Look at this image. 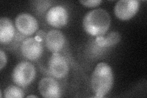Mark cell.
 Here are the masks:
<instances>
[{"instance_id":"6da1fadb","label":"cell","mask_w":147,"mask_h":98,"mask_svg":"<svg viewBox=\"0 0 147 98\" xmlns=\"http://www.w3.org/2000/svg\"><path fill=\"white\" fill-rule=\"evenodd\" d=\"M111 19L109 13L103 9H96L86 14L83 26L87 33L93 36H103L108 31Z\"/></svg>"},{"instance_id":"7a4b0ae2","label":"cell","mask_w":147,"mask_h":98,"mask_svg":"<svg viewBox=\"0 0 147 98\" xmlns=\"http://www.w3.org/2000/svg\"><path fill=\"white\" fill-rule=\"evenodd\" d=\"M91 87L95 97H102L111 90L113 83L112 68L105 63H100L96 66L91 77Z\"/></svg>"},{"instance_id":"3957f363","label":"cell","mask_w":147,"mask_h":98,"mask_svg":"<svg viewBox=\"0 0 147 98\" xmlns=\"http://www.w3.org/2000/svg\"><path fill=\"white\" fill-rule=\"evenodd\" d=\"M36 76V69L31 63L22 62L13 69L12 78L17 85L20 87L28 86Z\"/></svg>"},{"instance_id":"277c9868","label":"cell","mask_w":147,"mask_h":98,"mask_svg":"<svg viewBox=\"0 0 147 98\" xmlns=\"http://www.w3.org/2000/svg\"><path fill=\"white\" fill-rule=\"evenodd\" d=\"M139 6L137 0H120L115 6V14L119 19L127 20L135 16Z\"/></svg>"},{"instance_id":"5b68a950","label":"cell","mask_w":147,"mask_h":98,"mask_svg":"<svg viewBox=\"0 0 147 98\" xmlns=\"http://www.w3.org/2000/svg\"><path fill=\"white\" fill-rule=\"evenodd\" d=\"M49 71L51 75L57 78L65 77L69 71L66 59L58 53H54L49 61Z\"/></svg>"},{"instance_id":"8992f818","label":"cell","mask_w":147,"mask_h":98,"mask_svg":"<svg viewBox=\"0 0 147 98\" xmlns=\"http://www.w3.org/2000/svg\"><path fill=\"white\" fill-rule=\"evenodd\" d=\"M15 24L18 31L26 36L34 34L38 28L37 20L34 17L27 13L18 14L16 18Z\"/></svg>"},{"instance_id":"52a82bcc","label":"cell","mask_w":147,"mask_h":98,"mask_svg":"<svg viewBox=\"0 0 147 98\" xmlns=\"http://www.w3.org/2000/svg\"><path fill=\"white\" fill-rule=\"evenodd\" d=\"M21 52L26 58L34 61L41 57L43 52V47L36 38H28L22 44Z\"/></svg>"},{"instance_id":"ba28073f","label":"cell","mask_w":147,"mask_h":98,"mask_svg":"<svg viewBox=\"0 0 147 98\" xmlns=\"http://www.w3.org/2000/svg\"><path fill=\"white\" fill-rule=\"evenodd\" d=\"M46 20L50 25L55 28L64 26L68 20V14L66 9L61 6L50 8L46 15Z\"/></svg>"},{"instance_id":"9c48e42d","label":"cell","mask_w":147,"mask_h":98,"mask_svg":"<svg viewBox=\"0 0 147 98\" xmlns=\"http://www.w3.org/2000/svg\"><path fill=\"white\" fill-rule=\"evenodd\" d=\"M39 91L42 97L58 98L61 96V90L58 82L51 77L41 79L39 83Z\"/></svg>"},{"instance_id":"30bf717a","label":"cell","mask_w":147,"mask_h":98,"mask_svg":"<svg viewBox=\"0 0 147 98\" xmlns=\"http://www.w3.org/2000/svg\"><path fill=\"white\" fill-rule=\"evenodd\" d=\"M65 37L59 30H52L47 32L45 37V45L50 52L58 53L64 47Z\"/></svg>"},{"instance_id":"8fae6325","label":"cell","mask_w":147,"mask_h":98,"mask_svg":"<svg viewBox=\"0 0 147 98\" xmlns=\"http://www.w3.org/2000/svg\"><path fill=\"white\" fill-rule=\"evenodd\" d=\"M15 30L12 21L7 17H1L0 19V42L9 43L14 37Z\"/></svg>"},{"instance_id":"7c38bea8","label":"cell","mask_w":147,"mask_h":98,"mask_svg":"<svg viewBox=\"0 0 147 98\" xmlns=\"http://www.w3.org/2000/svg\"><path fill=\"white\" fill-rule=\"evenodd\" d=\"M120 41V36L117 32H111L107 35L97 36L96 39V43L101 47H107L116 45Z\"/></svg>"},{"instance_id":"4fadbf2b","label":"cell","mask_w":147,"mask_h":98,"mask_svg":"<svg viewBox=\"0 0 147 98\" xmlns=\"http://www.w3.org/2000/svg\"><path fill=\"white\" fill-rule=\"evenodd\" d=\"M4 97L6 98H22L24 97V93L20 87L11 85L4 90Z\"/></svg>"},{"instance_id":"5bb4252c","label":"cell","mask_w":147,"mask_h":98,"mask_svg":"<svg viewBox=\"0 0 147 98\" xmlns=\"http://www.w3.org/2000/svg\"><path fill=\"white\" fill-rule=\"evenodd\" d=\"M102 2L100 0H87V1H80V3L86 7H96Z\"/></svg>"},{"instance_id":"9a60e30c","label":"cell","mask_w":147,"mask_h":98,"mask_svg":"<svg viewBox=\"0 0 147 98\" xmlns=\"http://www.w3.org/2000/svg\"><path fill=\"white\" fill-rule=\"evenodd\" d=\"M7 63V57L6 53L3 52L1 49L0 50V69L2 70L3 68L6 66Z\"/></svg>"},{"instance_id":"2e32d148","label":"cell","mask_w":147,"mask_h":98,"mask_svg":"<svg viewBox=\"0 0 147 98\" xmlns=\"http://www.w3.org/2000/svg\"><path fill=\"white\" fill-rule=\"evenodd\" d=\"M26 97H38V96H34V95H30V96H28Z\"/></svg>"}]
</instances>
